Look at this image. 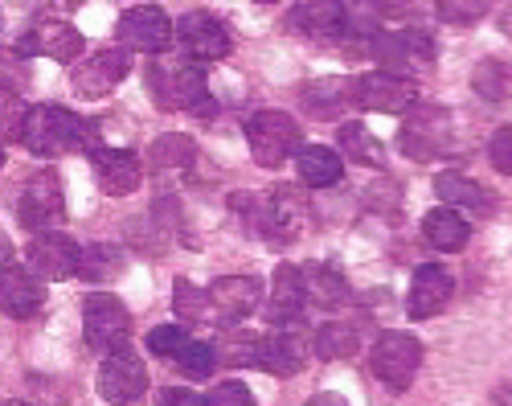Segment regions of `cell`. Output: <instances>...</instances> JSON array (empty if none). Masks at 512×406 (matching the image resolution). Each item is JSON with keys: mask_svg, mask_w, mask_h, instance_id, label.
<instances>
[{"mask_svg": "<svg viewBox=\"0 0 512 406\" xmlns=\"http://www.w3.org/2000/svg\"><path fill=\"white\" fill-rule=\"evenodd\" d=\"M46 304V292H41L37 275L21 271V267H5L0 271V312L13 320H29Z\"/></svg>", "mask_w": 512, "mask_h": 406, "instance_id": "cell-22", "label": "cell"}, {"mask_svg": "<svg viewBox=\"0 0 512 406\" xmlns=\"http://www.w3.org/2000/svg\"><path fill=\"white\" fill-rule=\"evenodd\" d=\"M205 292H209V320H242L259 308L263 283L254 275H226Z\"/></svg>", "mask_w": 512, "mask_h": 406, "instance_id": "cell-17", "label": "cell"}, {"mask_svg": "<svg viewBox=\"0 0 512 406\" xmlns=\"http://www.w3.org/2000/svg\"><path fill=\"white\" fill-rule=\"evenodd\" d=\"M0 169H5V148H0Z\"/></svg>", "mask_w": 512, "mask_h": 406, "instance_id": "cell-47", "label": "cell"}, {"mask_svg": "<svg viewBox=\"0 0 512 406\" xmlns=\"http://www.w3.org/2000/svg\"><path fill=\"white\" fill-rule=\"evenodd\" d=\"M193 160H197V144L185 132H168V136L152 140V148H148L152 173H185Z\"/></svg>", "mask_w": 512, "mask_h": 406, "instance_id": "cell-29", "label": "cell"}, {"mask_svg": "<svg viewBox=\"0 0 512 406\" xmlns=\"http://www.w3.org/2000/svg\"><path fill=\"white\" fill-rule=\"evenodd\" d=\"M119 37L127 50H140V54H164L173 46L177 25L164 17V9L156 5H136L119 17Z\"/></svg>", "mask_w": 512, "mask_h": 406, "instance_id": "cell-11", "label": "cell"}, {"mask_svg": "<svg viewBox=\"0 0 512 406\" xmlns=\"http://www.w3.org/2000/svg\"><path fill=\"white\" fill-rule=\"evenodd\" d=\"M451 288H455V283H451L447 267H439V263L418 267L414 279H410L406 312H410L414 320H431V316H439V312L447 308V300H451Z\"/></svg>", "mask_w": 512, "mask_h": 406, "instance_id": "cell-19", "label": "cell"}, {"mask_svg": "<svg viewBox=\"0 0 512 406\" xmlns=\"http://www.w3.org/2000/svg\"><path fill=\"white\" fill-rule=\"evenodd\" d=\"M99 398L103 402H111V406H132L136 398H144V390H148V370H144V361L127 349V345H119V349H111L107 357H103V365H99Z\"/></svg>", "mask_w": 512, "mask_h": 406, "instance_id": "cell-7", "label": "cell"}, {"mask_svg": "<svg viewBox=\"0 0 512 406\" xmlns=\"http://www.w3.org/2000/svg\"><path fill=\"white\" fill-rule=\"evenodd\" d=\"M119 271H123V251L111 247V242H95V247L82 251L78 275L87 279V283H111Z\"/></svg>", "mask_w": 512, "mask_h": 406, "instance_id": "cell-31", "label": "cell"}, {"mask_svg": "<svg viewBox=\"0 0 512 406\" xmlns=\"http://www.w3.org/2000/svg\"><path fill=\"white\" fill-rule=\"evenodd\" d=\"M492 406H512V386H496L492 390Z\"/></svg>", "mask_w": 512, "mask_h": 406, "instance_id": "cell-45", "label": "cell"}, {"mask_svg": "<svg viewBox=\"0 0 512 406\" xmlns=\"http://www.w3.org/2000/svg\"><path fill=\"white\" fill-rule=\"evenodd\" d=\"M295 169H300V181L308 189H328L345 177V160L324 144H308V148H300V156H295Z\"/></svg>", "mask_w": 512, "mask_h": 406, "instance_id": "cell-25", "label": "cell"}, {"mask_svg": "<svg viewBox=\"0 0 512 406\" xmlns=\"http://www.w3.org/2000/svg\"><path fill=\"white\" fill-rule=\"evenodd\" d=\"M254 365L275 378H291L308 365V341L295 333H267L259 337V353H254Z\"/></svg>", "mask_w": 512, "mask_h": 406, "instance_id": "cell-20", "label": "cell"}, {"mask_svg": "<svg viewBox=\"0 0 512 406\" xmlns=\"http://www.w3.org/2000/svg\"><path fill=\"white\" fill-rule=\"evenodd\" d=\"M435 193L443 197L447 210L459 206V210H472V214H480V218H488V214L496 210L492 189H484L480 181L463 177V173H439V177H435Z\"/></svg>", "mask_w": 512, "mask_h": 406, "instance_id": "cell-23", "label": "cell"}, {"mask_svg": "<svg viewBox=\"0 0 512 406\" xmlns=\"http://www.w3.org/2000/svg\"><path fill=\"white\" fill-rule=\"evenodd\" d=\"M357 103L365 111H381V115H398L406 107H418V87L402 74H386L373 70L357 78Z\"/></svg>", "mask_w": 512, "mask_h": 406, "instance_id": "cell-13", "label": "cell"}, {"mask_svg": "<svg viewBox=\"0 0 512 406\" xmlns=\"http://www.w3.org/2000/svg\"><path fill=\"white\" fill-rule=\"evenodd\" d=\"M308 406H349L340 394H316V398H308Z\"/></svg>", "mask_w": 512, "mask_h": 406, "instance_id": "cell-44", "label": "cell"}, {"mask_svg": "<svg viewBox=\"0 0 512 406\" xmlns=\"http://www.w3.org/2000/svg\"><path fill=\"white\" fill-rule=\"evenodd\" d=\"M177 42H181V54L193 62V66H209V62H222L230 54V33L218 17H209L205 9H193L181 17L177 25Z\"/></svg>", "mask_w": 512, "mask_h": 406, "instance_id": "cell-9", "label": "cell"}, {"mask_svg": "<svg viewBox=\"0 0 512 406\" xmlns=\"http://www.w3.org/2000/svg\"><path fill=\"white\" fill-rule=\"evenodd\" d=\"M21 144L37 156H58V152H74V148H91L95 152V132L87 119H78L66 107H50L37 103L25 111V128H21Z\"/></svg>", "mask_w": 512, "mask_h": 406, "instance_id": "cell-2", "label": "cell"}, {"mask_svg": "<svg viewBox=\"0 0 512 406\" xmlns=\"http://www.w3.org/2000/svg\"><path fill=\"white\" fill-rule=\"evenodd\" d=\"M312 349L320 361L353 357L357 353V329H349V324H320L316 337H312Z\"/></svg>", "mask_w": 512, "mask_h": 406, "instance_id": "cell-33", "label": "cell"}, {"mask_svg": "<svg viewBox=\"0 0 512 406\" xmlns=\"http://www.w3.org/2000/svg\"><path fill=\"white\" fill-rule=\"evenodd\" d=\"M488 160H492V169H496V173L512 177V124L500 128V132L492 136V144H488Z\"/></svg>", "mask_w": 512, "mask_h": 406, "instance_id": "cell-41", "label": "cell"}, {"mask_svg": "<svg viewBox=\"0 0 512 406\" xmlns=\"http://www.w3.org/2000/svg\"><path fill=\"white\" fill-rule=\"evenodd\" d=\"M205 406H259V402H254L250 386H242V382H222L218 390L205 394Z\"/></svg>", "mask_w": 512, "mask_h": 406, "instance_id": "cell-39", "label": "cell"}, {"mask_svg": "<svg viewBox=\"0 0 512 406\" xmlns=\"http://www.w3.org/2000/svg\"><path fill=\"white\" fill-rule=\"evenodd\" d=\"M304 283H308V300L320 308H340L349 300V279L336 267H312L304 271Z\"/></svg>", "mask_w": 512, "mask_h": 406, "instance_id": "cell-30", "label": "cell"}, {"mask_svg": "<svg viewBox=\"0 0 512 406\" xmlns=\"http://www.w3.org/2000/svg\"><path fill=\"white\" fill-rule=\"evenodd\" d=\"M5 267H13V238L0 230V271H5Z\"/></svg>", "mask_w": 512, "mask_h": 406, "instance_id": "cell-43", "label": "cell"}, {"mask_svg": "<svg viewBox=\"0 0 512 406\" xmlns=\"http://www.w3.org/2000/svg\"><path fill=\"white\" fill-rule=\"evenodd\" d=\"M127 74H132V54L111 46V50L91 54L87 62H74L70 66V87L82 99H107Z\"/></svg>", "mask_w": 512, "mask_h": 406, "instance_id": "cell-8", "label": "cell"}, {"mask_svg": "<svg viewBox=\"0 0 512 406\" xmlns=\"http://www.w3.org/2000/svg\"><path fill=\"white\" fill-rule=\"evenodd\" d=\"M246 144H250V156L259 160L263 169H279L287 156H300V124L283 111H259L250 115L246 124Z\"/></svg>", "mask_w": 512, "mask_h": 406, "instance_id": "cell-5", "label": "cell"}, {"mask_svg": "<svg viewBox=\"0 0 512 406\" xmlns=\"http://www.w3.org/2000/svg\"><path fill=\"white\" fill-rule=\"evenodd\" d=\"M91 160H95V181L107 197H127L144 181V165L132 148H95Z\"/></svg>", "mask_w": 512, "mask_h": 406, "instance_id": "cell-16", "label": "cell"}, {"mask_svg": "<svg viewBox=\"0 0 512 406\" xmlns=\"http://www.w3.org/2000/svg\"><path fill=\"white\" fill-rule=\"evenodd\" d=\"M484 13H488V5H463V0H443L439 5V17L447 25H476V21H484Z\"/></svg>", "mask_w": 512, "mask_h": 406, "instance_id": "cell-40", "label": "cell"}, {"mask_svg": "<svg viewBox=\"0 0 512 406\" xmlns=\"http://www.w3.org/2000/svg\"><path fill=\"white\" fill-rule=\"evenodd\" d=\"M173 308L185 324L193 320H209V292L197 288L193 279H177V288H173Z\"/></svg>", "mask_w": 512, "mask_h": 406, "instance_id": "cell-34", "label": "cell"}, {"mask_svg": "<svg viewBox=\"0 0 512 406\" xmlns=\"http://www.w3.org/2000/svg\"><path fill=\"white\" fill-rule=\"evenodd\" d=\"M369 54L386 66V74H394V70H406L414 62H431L435 58V42L422 29H390V33L373 37Z\"/></svg>", "mask_w": 512, "mask_h": 406, "instance_id": "cell-14", "label": "cell"}, {"mask_svg": "<svg viewBox=\"0 0 512 406\" xmlns=\"http://www.w3.org/2000/svg\"><path fill=\"white\" fill-rule=\"evenodd\" d=\"M418 365H422V341H418L414 333L390 329V333H381V337L373 341L369 370H373V378H377L381 386H386V390L402 394V390L414 382Z\"/></svg>", "mask_w": 512, "mask_h": 406, "instance_id": "cell-4", "label": "cell"}, {"mask_svg": "<svg viewBox=\"0 0 512 406\" xmlns=\"http://www.w3.org/2000/svg\"><path fill=\"white\" fill-rule=\"evenodd\" d=\"M213 353H218V365H250L254 353H259V341L242 337V333H226L218 345H213Z\"/></svg>", "mask_w": 512, "mask_h": 406, "instance_id": "cell-36", "label": "cell"}, {"mask_svg": "<svg viewBox=\"0 0 512 406\" xmlns=\"http://www.w3.org/2000/svg\"><path fill=\"white\" fill-rule=\"evenodd\" d=\"M291 25L304 37H332L345 29V5H332V0H308V5L291 9Z\"/></svg>", "mask_w": 512, "mask_h": 406, "instance_id": "cell-28", "label": "cell"}, {"mask_svg": "<svg viewBox=\"0 0 512 406\" xmlns=\"http://www.w3.org/2000/svg\"><path fill=\"white\" fill-rule=\"evenodd\" d=\"M422 234H426V242H431L435 251L455 255V251H463V247H467V238H472V226H467V222L459 218V210L439 206V210H431V214L422 218Z\"/></svg>", "mask_w": 512, "mask_h": 406, "instance_id": "cell-26", "label": "cell"}, {"mask_svg": "<svg viewBox=\"0 0 512 406\" xmlns=\"http://www.w3.org/2000/svg\"><path fill=\"white\" fill-rule=\"evenodd\" d=\"M189 345V324H160V329L148 333V349L156 357H181V349Z\"/></svg>", "mask_w": 512, "mask_h": 406, "instance_id": "cell-35", "label": "cell"}, {"mask_svg": "<svg viewBox=\"0 0 512 406\" xmlns=\"http://www.w3.org/2000/svg\"><path fill=\"white\" fill-rule=\"evenodd\" d=\"M177 365L189 374V378H209L213 365H218V353H213V345H201V341H189L177 357Z\"/></svg>", "mask_w": 512, "mask_h": 406, "instance_id": "cell-37", "label": "cell"}, {"mask_svg": "<svg viewBox=\"0 0 512 406\" xmlns=\"http://www.w3.org/2000/svg\"><path fill=\"white\" fill-rule=\"evenodd\" d=\"M160 406H205V394H193V390H164V394H160Z\"/></svg>", "mask_w": 512, "mask_h": 406, "instance_id": "cell-42", "label": "cell"}, {"mask_svg": "<svg viewBox=\"0 0 512 406\" xmlns=\"http://www.w3.org/2000/svg\"><path fill=\"white\" fill-rule=\"evenodd\" d=\"M447 132H451V115L443 107H414V115H406L398 148L410 160H435L447 148Z\"/></svg>", "mask_w": 512, "mask_h": 406, "instance_id": "cell-12", "label": "cell"}, {"mask_svg": "<svg viewBox=\"0 0 512 406\" xmlns=\"http://www.w3.org/2000/svg\"><path fill=\"white\" fill-rule=\"evenodd\" d=\"M17 218L33 234H50L66 218V193H62V177L54 169H41L25 181L21 201H17Z\"/></svg>", "mask_w": 512, "mask_h": 406, "instance_id": "cell-6", "label": "cell"}, {"mask_svg": "<svg viewBox=\"0 0 512 406\" xmlns=\"http://www.w3.org/2000/svg\"><path fill=\"white\" fill-rule=\"evenodd\" d=\"M349 99H357V83H349V78H316V83L300 91V103L316 119H336L349 107Z\"/></svg>", "mask_w": 512, "mask_h": 406, "instance_id": "cell-24", "label": "cell"}, {"mask_svg": "<svg viewBox=\"0 0 512 406\" xmlns=\"http://www.w3.org/2000/svg\"><path fill=\"white\" fill-rule=\"evenodd\" d=\"M82 329H87V341L95 349L111 353V349H119L127 329H132V312H127L123 300L95 292V296H87V304H82Z\"/></svg>", "mask_w": 512, "mask_h": 406, "instance_id": "cell-10", "label": "cell"}, {"mask_svg": "<svg viewBox=\"0 0 512 406\" xmlns=\"http://www.w3.org/2000/svg\"><path fill=\"white\" fill-rule=\"evenodd\" d=\"M308 304V283L304 271L295 263H279L271 275V304H267V320L271 324H291Z\"/></svg>", "mask_w": 512, "mask_h": 406, "instance_id": "cell-21", "label": "cell"}, {"mask_svg": "<svg viewBox=\"0 0 512 406\" xmlns=\"http://www.w3.org/2000/svg\"><path fill=\"white\" fill-rule=\"evenodd\" d=\"M25 259H29L33 275H41V279H70V275H78L82 251H78L74 238L50 230V234H33Z\"/></svg>", "mask_w": 512, "mask_h": 406, "instance_id": "cell-15", "label": "cell"}, {"mask_svg": "<svg viewBox=\"0 0 512 406\" xmlns=\"http://www.w3.org/2000/svg\"><path fill=\"white\" fill-rule=\"evenodd\" d=\"M148 95L160 111H213L205 70L193 62H152L148 66Z\"/></svg>", "mask_w": 512, "mask_h": 406, "instance_id": "cell-3", "label": "cell"}, {"mask_svg": "<svg viewBox=\"0 0 512 406\" xmlns=\"http://www.w3.org/2000/svg\"><path fill=\"white\" fill-rule=\"evenodd\" d=\"M0 406H29V402H21V398H13V402H0Z\"/></svg>", "mask_w": 512, "mask_h": 406, "instance_id": "cell-46", "label": "cell"}, {"mask_svg": "<svg viewBox=\"0 0 512 406\" xmlns=\"http://www.w3.org/2000/svg\"><path fill=\"white\" fill-rule=\"evenodd\" d=\"M17 54H37V58H54V62H74L82 54V33L70 21H37Z\"/></svg>", "mask_w": 512, "mask_h": 406, "instance_id": "cell-18", "label": "cell"}, {"mask_svg": "<svg viewBox=\"0 0 512 406\" xmlns=\"http://www.w3.org/2000/svg\"><path fill=\"white\" fill-rule=\"evenodd\" d=\"M472 87H476L488 103L512 99V66L500 62V58H484V62L472 70Z\"/></svg>", "mask_w": 512, "mask_h": 406, "instance_id": "cell-32", "label": "cell"}, {"mask_svg": "<svg viewBox=\"0 0 512 406\" xmlns=\"http://www.w3.org/2000/svg\"><path fill=\"white\" fill-rule=\"evenodd\" d=\"M234 210L246 218V230L263 234L275 247H287V242H295L308 230L312 197L300 185H275V189H267V197L234 193Z\"/></svg>", "mask_w": 512, "mask_h": 406, "instance_id": "cell-1", "label": "cell"}, {"mask_svg": "<svg viewBox=\"0 0 512 406\" xmlns=\"http://www.w3.org/2000/svg\"><path fill=\"white\" fill-rule=\"evenodd\" d=\"M21 128H25V111L17 95L0 91V140H21Z\"/></svg>", "mask_w": 512, "mask_h": 406, "instance_id": "cell-38", "label": "cell"}, {"mask_svg": "<svg viewBox=\"0 0 512 406\" xmlns=\"http://www.w3.org/2000/svg\"><path fill=\"white\" fill-rule=\"evenodd\" d=\"M336 140H340V152L349 160H357V165H365V169L386 165V144H381L365 124H357V119H345V124L336 128Z\"/></svg>", "mask_w": 512, "mask_h": 406, "instance_id": "cell-27", "label": "cell"}]
</instances>
